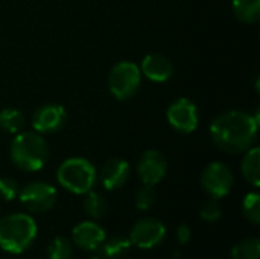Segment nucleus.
I'll use <instances>...</instances> for the list:
<instances>
[{"label": "nucleus", "instance_id": "nucleus-27", "mask_svg": "<svg viewBox=\"0 0 260 259\" xmlns=\"http://www.w3.org/2000/svg\"><path fill=\"white\" fill-rule=\"evenodd\" d=\"M91 259H104V258H99V256H94V258H91Z\"/></svg>", "mask_w": 260, "mask_h": 259}, {"label": "nucleus", "instance_id": "nucleus-12", "mask_svg": "<svg viewBox=\"0 0 260 259\" xmlns=\"http://www.w3.org/2000/svg\"><path fill=\"white\" fill-rule=\"evenodd\" d=\"M105 231L94 221H82L72 231L73 244L84 252H96L105 241Z\"/></svg>", "mask_w": 260, "mask_h": 259}, {"label": "nucleus", "instance_id": "nucleus-8", "mask_svg": "<svg viewBox=\"0 0 260 259\" xmlns=\"http://www.w3.org/2000/svg\"><path fill=\"white\" fill-rule=\"evenodd\" d=\"M166 237V226L152 217L139 220L131 232H129V241L133 246L139 249H154L163 243Z\"/></svg>", "mask_w": 260, "mask_h": 259}, {"label": "nucleus", "instance_id": "nucleus-24", "mask_svg": "<svg viewBox=\"0 0 260 259\" xmlns=\"http://www.w3.org/2000/svg\"><path fill=\"white\" fill-rule=\"evenodd\" d=\"M200 215L204 221H209V223H215L221 218L222 215V208L219 205V202L216 198H209L207 202H204V205L201 206V211H200Z\"/></svg>", "mask_w": 260, "mask_h": 259}, {"label": "nucleus", "instance_id": "nucleus-20", "mask_svg": "<svg viewBox=\"0 0 260 259\" xmlns=\"http://www.w3.org/2000/svg\"><path fill=\"white\" fill-rule=\"evenodd\" d=\"M232 259H259L260 241L257 238H247L238 243L230 253Z\"/></svg>", "mask_w": 260, "mask_h": 259}, {"label": "nucleus", "instance_id": "nucleus-2", "mask_svg": "<svg viewBox=\"0 0 260 259\" xmlns=\"http://www.w3.org/2000/svg\"><path fill=\"white\" fill-rule=\"evenodd\" d=\"M9 156L18 169L35 172L47 163L50 148L43 134L37 131H20L11 142Z\"/></svg>", "mask_w": 260, "mask_h": 259}, {"label": "nucleus", "instance_id": "nucleus-21", "mask_svg": "<svg viewBox=\"0 0 260 259\" xmlns=\"http://www.w3.org/2000/svg\"><path fill=\"white\" fill-rule=\"evenodd\" d=\"M73 246L66 237H55L47 246V259H72Z\"/></svg>", "mask_w": 260, "mask_h": 259}, {"label": "nucleus", "instance_id": "nucleus-9", "mask_svg": "<svg viewBox=\"0 0 260 259\" xmlns=\"http://www.w3.org/2000/svg\"><path fill=\"white\" fill-rule=\"evenodd\" d=\"M166 118L169 125L183 134H189L198 127V108L187 98H178L168 107Z\"/></svg>", "mask_w": 260, "mask_h": 259}, {"label": "nucleus", "instance_id": "nucleus-6", "mask_svg": "<svg viewBox=\"0 0 260 259\" xmlns=\"http://www.w3.org/2000/svg\"><path fill=\"white\" fill-rule=\"evenodd\" d=\"M21 205L32 214H44L53 209L58 194L47 182H30L18 192Z\"/></svg>", "mask_w": 260, "mask_h": 259}, {"label": "nucleus", "instance_id": "nucleus-4", "mask_svg": "<svg viewBox=\"0 0 260 259\" xmlns=\"http://www.w3.org/2000/svg\"><path fill=\"white\" fill-rule=\"evenodd\" d=\"M56 179L69 192L84 195L94 188L98 182V171L90 160L84 157H70L58 166Z\"/></svg>", "mask_w": 260, "mask_h": 259}, {"label": "nucleus", "instance_id": "nucleus-10", "mask_svg": "<svg viewBox=\"0 0 260 259\" xmlns=\"http://www.w3.org/2000/svg\"><path fill=\"white\" fill-rule=\"evenodd\" d=\"M137 176L143 185L155 186L168 172V160L157 150H146L137 162Z\"/></svg>", "mask_w": 260, "mask_h": 259}, {"label": "nucleus", "instance_id": "nucleus-1", "mask_svg": "<svg viewBox=\"0 0 260 259\" xmlns=\"http://www.w3.org/2000/svg\"><path fill=\"white\" fill-rule=\"evenodd\" d=\"M257 130L259 116L244 110H229L218 114L209 128L212 142L229 154H241L254 147Z\"/></svg>", "mask_w": 260, "mask_h": 259}, {"label": "nucleus", "instance_id": "nucleus-13", "mask_svg": "<svg viewBox=\"0 0 260 259\" xmlns=\"http://www.w3.org/2000/svg\"><path fill=\"white\" fill-rule=\"evenodd\" d=\"M131 168L123 159H110L99 169V180L102 186L108 191L120 189L129 179Z\"/></svg>", "mask_w": 260, "mask_h": 259}, {"label": "nucleus", "instance_id": "nucleus-25", "mask_svg": "<svg viewBox=\"0 0 260 259\" xmlns=\"http://www.w3.org/2000/svg\"><path fill=\"white\" fill-rule=\"evenodd\" d=\"M20 186L12 177H0V200L12 202L18 197Z\"/></svg>", "mask_w": 260, "mask_h": 259}, {"label": "nucleus", "instance_id": "nucleus-17", "mask_svg": "<svg viewBox=\"0 0 260 259\" xmlns=\"http://www.w3.org/2000/svg\"><path fill=\"white\" fill-rule=\"evenodd\" d=\"M131 241L128 237L123 235H114L110 238H105V241L101 246L102 258L104 259H122L125 253L131 249Z\"/></svg>", "mask_w": 260, "mask_h": 259}, {"label": "nucleus", "instance_id": "nucleus-22", "mask_svg": "<svg viewBox=\"0 0 260 259\" xmlns=\"http://www.w3.org/2000/svg\"><path fill=\"white\" fill-rule=\"evenodd\" d=\"M242 214L251 224H260V195L257 192H250L244 197Z\"/></svg>", "mask_w": 260, "mask_h": 259}, {"label": "nucleus", "instance_id": "nucleus-14", "mask_svg": "<svg viewBox=\"0 0 260 259\" xmlns=\"http://www.w3.org/2000/svg\"><path fill=\"white\" fill-rule=\"evenodd\" d=\"M140 72L154 82H166L174 75V64L161 53H149L142 60Z\"/></svg>", "mask_w": 260, "mask_h": 259}, {"label": "nucleus", "instance_id": "nucleus-26", "mask_svg": "<svg viewBox=\"0 0 260 259\" xmlns=\"http://www.w3.org/2000/svg\"><path fill=\"white\" fill-rule=\"evenodd\" d=\"M192 238V231L187 224H181L178 229H177V240L181 246H186Z\"/></svg>", "mask_w": 260, "mask_h": 259}, {"label": "nucleus", "instance_id": "nucleus-16", "mask_svg": "<svg viewBox=\"0 0 260 259\" xmlns=\"http://www.w3.org/2000/svg\"><path fill=\"white\" fill-rule=\"evenodd\" d=\"M232 9L242 23L254 24L260 20V0H233Z\"/></svg>", "mask_w": 260, "mask_h": 259}, {"label": "nucleus", "instance_id": "nucleus-18", "mask_svg": "<svg viewBox=\"0 0 260 259\" xmlns=\"http://www.w3.org/2000/svg\"><path fill=\"white\" fill-rule=\"evenodd\" d=\"M82 209L84 212L93 218V220H99L102 218L107 211H108V203L105 200V197L96 191H88L87 194H84V202H82Z\"/></svg>", "mask_w": 260, "mask_h": 259}, {"label": "nucleus", "instance_id": "nucleus-11", "mask_svg": "<svg viewBox=\"0 0 260 259\" xmlns=\"http://www.w3.org/2000/svg\"><path fill=\"white\" fill-rule=\"evenodd\" d=\"M67 121V113L59 104H44L32 114V127L40 134L58 133Z\"/></svg>", "mask_w": 260, "mask_h": 259}, {"label": "nucleus", "instance_id": "nucleus-5", "mask_svg": "<svg viewBox=\"0 0 260 259\" xmlns=\"http://www.w3.org/2000/svg\"><path fill=\"white\" fill-rule=\"evenodd\" d=\"M142 84L140 67L133 61H120L110 70L108 75V90L119 99L126 101L133 98Z\"/></svg>", "mask_w": 260, "mask_h": 259}, {"label": "nucleus", "instance_id": "nucleus-15", "mask_svg": "<svg viewBox=\"0 0 260 259\" xmlns=\"http://www.w3.org/2000/svg\"><path fill=\"white\" fill-rule=\"evenodd\" d=\"M241 172L244 179L253 185L254 188H259L260 185V148L251 147L245 151V156L241 162Z\"/></svg>", "mask_w": 260, "mask_h": 259}, {"label": "nucleus", "instance_id": "nucleus-7", "mask_svg": "<svg viewBox=\"0 0 260 259\" xmlns=\"http://www.w3.org/2000/svg\"><path fill=\"white\" fill-rule=\"evenodd\" d=\"M200 182L201 188L209 197L219 200L230 194L235 183V177L232 169L225 163L212 162L203 169Z\"/></svg>", "mask_w": 260, "mask_h": 259}, {"label": "nucleus", "instance_id": "nucleus-23", "mask_svg": "<svg viewBox=\"0 0 260 259\" xmlns=\"http://www.w3.org/2000/svg\"><path fill=\"white\" fill-rule=\"evenodd\" d=\"M134 202H136V208L137 209L149 211L155 205V202H157V194L154 191V186L143 185L142 188H139L137 192H136Z\"/></svg>", "mask_w": 260, "mask_h": 259}, {"label": "nucleus", "instance_id": "nucleus-19", "mask_svg": "<svg viewBox=\"0 0 260 259\" xmlns=\"http://www.w3.org/2000/svg\"><path fill=\"white\" fill-rule=\"evenodd\" d=\"M26 124V118L23 114V111H20L18 108H3L0 111V128L9 134H17L23 130Z\"/></svg>", "mask_w": 260, "mask_h": 259}, {"label": "nucleus", "instance_id": "nucleus-3", "mask_svg": "<svg viewBox=\"0 0 260 259\" xmlns=\"http://www.w3.org/2000/svg\"><path fill=\"white\" fill-rule=\"evenodd\" d=\"M37 223L27 214H9L0 218V249L20 255L37 238Z\"/></svg>", "mask_w": 260, "mask_h": 259}]
</instances>
